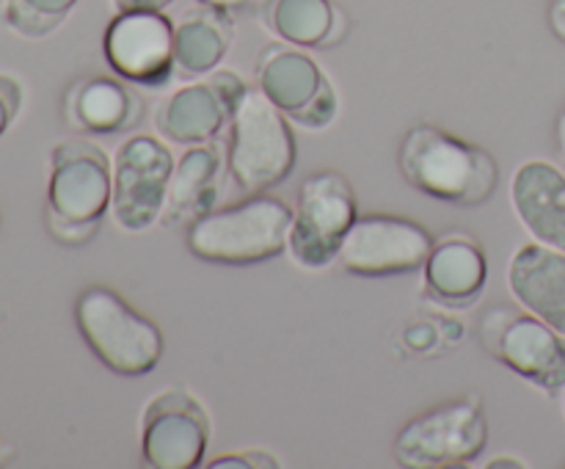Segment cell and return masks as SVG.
<instances>
[{"mask_svg":"<svg viewBox=\"0 0 565 469\" xmlns=\"http://www.w3.org/2000/svg\"><path fill=\"white\" fill-rule=\"evenodd\" d=\"M480 345L500 364L539 390H565V334L539 315L511 303H491L480 315Z\"/></svg>","mask_w":565,"mask_h":469,"instance_id":"obj_7","label":"cell"},{"mask_svg":"<svg viewBox=\"0 0 565 469\" xmlns=\"http://www.w3.org/2000/svg\"><path fill=\"white\" fill-rule=\"evenodd\" d=\"M508 290L519 307L565 334V252L546 243H524L508 263Z\"/></svg>","mask_w":565,"mask_h":469,"instance_id":"obj_15","label":"cell"},{"mask_svg":"<svg viewBox=\"0 0 565 469\" xmlns=\"http://www.w3.org/2000/svg\"><path fill=\"white\" fill-rule=\"evenodd\" d=\"M232 105L218 88L213 77L185 83L177 88L158 114V130L163 132L166 141L180 143V147H193V143L215 141L218 132L230 125Z\"/></svg>","mask_w":565,"mask_h":469,"instance_id":"obj_16","label":"cell"},{"mask_svg":"<svg viewBox=\"0 0 565 469\" xmlns=\"http://www.w3.org/2000/svg\"><path fill=\"white\" fill-rule=\"evenodd\" d=\"M511 204L539 243L565 252V174L550 160H524L511 177Z\"/></svg>","mask_w":565,"mask_h":469,"instance_id":"obj_14","label":"cell"},{"mask_svg":"<svg viewBox=\"0 0 565 469\" xmlns=\"http://www.w3.org/2000/svg\"><path fill=\"white\" fill-rule=\"evenodd\" d=\"M434 235L406 215H359L342 241L337 263L362 279H384L419 270L428 259Z\"/></svg>","mask_w":565,"mask_h":469,"instance_id":"obj_10","label":"cell"},{"mask_svg":"<svg viewBox=\"0 0 565 469\" xmlns=\"http://www.w3.org/2000/svg\"><path fill=\"white\" fill-rule=\"evenodd\" d=\"M403 340H406V345H412L414 351H425V348H430L436 342V331H434V326H428V323L408 326L406 334H403Z\"/></svg>","mask_w":565,"mask_h":469,"instance_id":"obj_26","label":"cell"},{"mask_svg":"<svg viewBox=\"0 0 565 469\" xmlns=\"http://www.w3.org/2000/svg\"><path fill=\"white\" fill-rule=\"evenodd\" d=\"M359 218L356 191L337 169H318L298 188L290 226V257L307 270H323L340 257L342 241Z\"/></svg>","mask_w":565,"mask_h":469,"instance_id":"obj_8","label":"cell"},{"mask_svg":"<svg viewBox=\"0 0 565 469\" xmlns=\"http://www.w3.org/2000/svg\"><path fill=\"white\" fill-rule=\"evenodd\" d=\"M268 25L296 47H334L348 33V17L331 0H270Z\"/></svg>","mask_w":565,"mask_h":469,"instance_id":"obj_21","label":"cell"},{"mask_svg":"<svg viewBox=\"0 0 565 469\" xmlns=\"http://www.w3.org/2000/svg\"><path fill=\"white\" fill-rule=\"evenodd\" d=\"M489 445V417L478 395L452 397L408 419L392 441V452L408 469L467 467Z\"/></svg>","mask_w":565,"mask_h":469,"instance_id":"obj_6","label":"cell"},{"mask_svg":"<svg viewBox=\"0 0 565 469\" xmlns=\"http://www.w3.org/2000/svg\"><path fill=\"white\" fill-rule=\"evenodd\" d=\"M174 163L169 143L149 132H136L116 147L110 218L121 232L138 235L158 224Z\"/></svg>","mask_w":565,"mask_h":469,"instance_id":"obj_9","label":"cell"},{"mask_svg":"<svg viewBox=\"0 0 565 469\" xmlns=\"http://www.w3.org/2000/svg\"><path fill=\"white\" fill-rule=\"evenodd\" d=\"M555 141H557V149H561V154L565 158V105L555 119Z\"/></svg>","mask_w":565,"mask_h":469,"instance_id":"obj_30","label":"cell"},{"mask_svg":"<svg viewBox=\"0 0 565 469\" xmlns=\"http://www.w3.org/2000/svg\"><path fill=\"white\" fill-rule=\"evenodd\" d=\"M296 136L290 119L259 86H248L230 119L226 171L243 193H265L296 169Z\"/></svg>","mask_w":565,"mask_h":469,"instance_id":"obj_5","label":"cell"},{"mask_svg":"<svg viewBox=\"0 0 565 469\" xmlns=\"http://www.w3.org/2000/svg\"><path fill=\"white\" fill-rule=\"evenodd\" d=\"M81 0H3V22L20 36L42 39L53 33Z\"/></svg>","mask_w":565,"mask_h":469,"instance_id":"obj_22","label":"cell"},{"mask_svg":"<svg viewBox=\"0 0 565 469\" xmlns=\"http://www.w3.org/2000/svg\"><path fill=\"white\" fill-rule=\"evenodd\" d=\"M486 467H489V469H500V467H519V469H522V467H527V463H524L522 458H494V461H489V463H486Z\"/></svg>","mask_w":565,"mask_h":469,"instance_id":"obj_31","label":"cell"},{"mask_svg":"<svg viewBox=\"0 0 565 469\" xmlns=\"http://www.w3.org/2000/svg\"><path fill=\"white\" fill-rule=\"evenodd\" d=\"M116 11H163L174 0H110Z\"/></svg>","mask_w":565,"mask_h":469,"instance_id":"obj_27","label":"cell"},{"mask_svg":"<svg viewBox=\"0 0 565 469\" xmlns=\"http://www.w3.org/2000/svg\"><path fill=\"white\" fill-rule=\"evenodd\" d=\"M103 50L116 77L136 86H166L177 75L174 20L163 11H116Z\"/></svg>","mask_w":565,"mask_h":469,"instance_id":"obj_12","label":"cell"},{"mask_svg":"<svg viewBox=\"0 0 565 469\" xmlns=\"http://www.w3.org/2000/svg\"><path fill=\"white\" fill-rule=\"evenodd\" d=\"M425 290L445 307H469L489 285V257L469 232H447L434 237L423 265Z\"/></svg>","mask_w":565,"mask_h":469,"instance_id":"obj_13","label":"cell"},{"mask_svg":"<svg viewBox=\"0 0 565 469\" xmlns=\"http://www.w3.org/2000/svg\"><path fill=\"white\" fill-rule=\"evenodd\" d=\"M292 207L270 193H248L243 202L213 207L188 224L193 257L215 265H254L279 257L290 246Z\"/></svg>","mask_w":565,"mask_h":469,"instance_id":"obj_2","label":"cell"},{"mask_svg":"<svg viewBox=\"0 0 565 469\" xmlns=\"http://www.w3.org/2000/svg\"><path fill=\"white\" fill-rule=\"evenodd\" d=\"M221 169H224V154H221L218 143L204 141L188 147L174 163L160 224L188 226L199 215L213 210L218 202Z\"/></svg>","mask_w":565,"mask_h":469,"instance_id":"obj_18","label":"cell"},{"mask_svg":"<svg viewBox=\"0 0 565 469\" xmlns=\"http://www.w3.org/2000/svg\"><path fill=\"white\" fill-rule=\"evenodd\" d=\"M235 22L230 11L193 6L174 22V64L180 75H210L230 53Z\"/></svg>","mask_w":565,"mask_h":469,"instance_id":"obj_20","label":"cell"},{"mask_svg":"<svg viewBox=\"0 0 565 469\" xmlns=\"http://www.w3.org/2000/svg\"><path fill=\"white\" fill-rule=\"evenodd\" d=\"M199 3H204V6H213V9H221V11H237V9H243V6L248 3V0H199Z\"/></svg>","mask_w":565,"mask_h":469,"instance_id":"obj_29","label":"cell"},{"mask_svg":"<svg viewBox=\"0 0 565 469\" xmlns=\"http://www.w3.org/2000/svg\"><path fill=\"white\" fill-rule=\"evenodd\" d=\"M75 326L110 373L147 375L163 356L160 326L105 285H92L77 296Z\"/></svg>","mask_w":565,"mask_h":469,"instance_id":"obj_4","label":"cell"},{"mask_svg":"<svg viewBox=\"0 0 565 469\" xmlns=\"http://www.w3.org/2000/svg\"><path fill=\"white\" fill-rule=\"evenodd\" d=\"M22 86L11 75H0V136L9 130L14 116L20 114Z\"/></svg>","mask_w":565,"mask_h":469,"instance_id":"obj_25","label":"cell"},{"mask_svg":"<svg viewBox=\"0 0 565 469\" xmlns=\"http://www.w3.org/2000/svg\"><path fill=\"white\" fill-rule=\"evenodd\" d=\"M207 467H213V469H241V467L243 469H263V467L276 469L279 467V461H276V458L265 450H237V452H221V456L213 458Z\"/></svg>","mask_w":565,"mask_h":469,"instance_id":"obj_24","label":"cell"},{"mask_svg":"<svg viewBox=\"0 0 565 469\" xmlns=\"http://www.w3.org/2000/svg\"><path fill=\"white\" fill-rule=\"evenodd\" d=\"M114 196V160L88 138L55 143L47 182V230L66 246H83L99 232Z\"/></svg>","mask_w":565,"mask_h":469,"instance_id":"obj_3","label":"cell"},{"mask_svg":"<svg viewBox=\"0 0 565 469\" xmlns=\"http://www.w3.org/2000/svg\"><path fill=\"white\" fill-rule=\"evenodd\" d=\"M337 108H340V105H337V92H334V86L329 83V86H326L323 92H320L318 97L307 105V108L298 110L290 121L292 125L309 127V130H320V127H326L334 121Z\"/></svg>","mask_w":565,"mask_h":469,"instance_id":"obj_23","label":"cell"},{"mask_svg":"<svg viewBox=\"0 0 565 469\" xmlns=\"http://www.w3.org/2000/svg\"><path fill=\"white\" fill-rule=\"evenodd\" d=\"M550 28L565 44V0H550Z\"/></svg>","mask_w":565,"mask_h":469,"instance_id":"obj_28","label":"cell"},{"mask_svg":"<svg viewBox=\"0 0 565 469\" xmlns=\"http://www.w3.org/2000/svg\"><path fill=\"white\" fill-rule=\"evenodd\" d=\"M141 114V99L108 75H92L72 83L64 97V116L72 127L97 136L130 127Z\"/></svg>","mask_w":565,"mask_h":469,"instance_id":"obj_19","label":"cell"},{"mask_svg":"<svg viewBox=\"0 0 565 469\" xmlns=\"http://www.w3.org/2000/svg\"><path fill=\"white\" fill-rule=\"evenodd\" d=\"M210 445V414L185 386H166L143 406L141 456L154 469L202 467Z\"/></svg>","mask_w":565,"mask_h":469,"instance_id":"obj_11","label":"cell"},{"mask_svg":"<svg viewBox=\"0 0 565 469\" xmlns=\"http://www.w3.org/2000/svg\"><path fill=\"white\" fill-rule=\"evenodd\" d=\"M254 77H257V86L263 88L265 97L287 119H292L298 110L307 108L331 83L318 66V61L303 53L301 47H296V44L290 47V42L268 44V47L259 50Z\"/></svg>","mask_w":565,"mask_h":469,"instance_id":"obj_17","label":"cell"},{"mask_svg":"<svg viewBox=\"0 0 565 469\" xmlns=\"http://www.w3.org/2000/svg\"><path fill=\"white\" fill-rule=\"evenodd\" d=\"M563 414H565V390H563Z\"/></svg>","mask_w":565,"mask_h":469,"instance_id":"obj_32","label":"cell"},{"mask_svg":"<svg viewBox=\"0 0 565 469\" xmlns=\"http://www.w3.org/2000/svg\"><path fill=\"white\" fill-rule=\"evenodd\" d=\"M397 169L419 193L461 207L489 202L500 185V166L489 149L434 121L408 127L397 147Z\"/></svg>","mask_w":565,"mask_h":469,"instance_id":"obj_1","label":"cell"}]
</instances>
